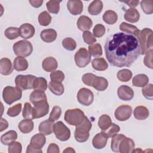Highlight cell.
I'll use <instances>...</instances> for the list:
<instances>
[{
	"label": "cell",
	"instance_id": "cell-1",
	"mask_svg": "<svg viewBox=\"0 0 153 153\" xmlns=\"http://www.w3.org/2000/svg\"><path fill=\"white\" fill-rule=\"evenodd\" d=\"M104 48L108 61L117 68L130 67L140 54L137 38L123 32L109 36Z\"/></svg>",
	"mask_w": 153,
	"mask_h": 153
},
{
	"label": "cell",
	"instance_id": "cell-2",
	"mask_svg": "<svg viewBox=\"0 0 153 153\" xmlns=\"http://www.w3.org/2000/svg\"><path fill=\"white\" fill-rule=\"evenodd\" d=\"M153 32L149 28H144L140 30L137 36L140 47V54H145L149 50L152 49Z\"/></svg>",
	"mask_w": 153,
	"mask_h": 153
},
{
	"label": "cell",
	"instance_id": "cell-3",
	"mask_svg": "<svg viewBox=\"0 0 153 153\" xmlns=\"http://www.w3.org/2000/svg\"><path fill=\"white\" fill-rule=\"evenodd\" d=\"M91 127V123L87 117H85L83 121L80 124L76 126L74 132L75 140L78 142H84L87 141L89 138V131Z\"/></svg>",
	"mask_w": 153,
	"mask_h": 153
},
{
	"label": "cell",
	"instance_id": "cell-4",
	"mask_svg": "<svg viewBox=\"0 0 153 153\" xmlns=\"http://www.w3.org/2000/svg\"><path fill=\"white\" fill-rule=\"evenodd\" d=\"M22 96V90L17 87L6 86L2 91L4 100L8 105H11L14 102L20 100Z\"/></svg>",
	"mask_w": 153,
	"mask_h": 153
},
{
	"label": "cell",
	"instance_id": "cell-5",
	"mask_svg": "<svg viewBox=\"0 0 153 153\" xmlns=\"http://www.w3.org/2000/svg\"><path fill=\"white\" fill-rule=\"evenodd\" d=\"M84 113L78 108L67 110L65 113L64 119L69 125L77 126L80 124L85 118Z\"/></svg>",
	"mask_w": 153,
	"mask_h": 153
},
{
	"label": "cell",
	"instance_id": "cell-6",
	"mask_svg": "<svg viewBox=\"0 0 153 153\" xmlns=\"http://www.w3.org/2000/svg\"><path fill=\"white\" fill-rule=\"evenodd\" d=\"M13 48L16 55L24 57L30 56L33 51L31 42L27 40H20L15 42Z\"/></svg>",
	"mask_w": 153,
	"mask_h": 153
},
{
	"label": "cell",
	"instance_id": "cell-7",
	"mask_svg": "<svg viewBox=\"0 0 153 153\" xmlns=\"http://www.w3.org/2000/svg\"><path fill=\"white\" fill-rule=\"evenodd\" d=\"M36 77L32 75H18L15 78L16 87L21 90H29L33 88V85Z\"/></svg>",
	"mask_w": 153,
	"mask_h": 153
},
{
	"label": "cell",
	"instance_id": "cell-8",
	"mask_svg": "<svg viewBox=\"0 0 153 153\" xmlns=\"http://www.w3.org/2000/svg\"><path fill=\"white\" fill-rule=\"evenodd\" d=\"M91 54L85 48H80L75 54V64L79 68H84L91 62Z\"/></svg>",
	"mask_w": 153,
	"mask_h": 153
},
{
	"label": "cell",
	"instance_id": "cell-9",
	"mask_svg": "<svg viewBox=\"0 0 153 153\" xmlns=\"http://www.w3.org/2000/svg\"><path fill=\"white\" fill-rule=\"evenodd\" d=\"M54 133L60 141H66L71 136V131L62 121H57L54 125Z\"/></svg>",
	"mask_w": 153,
	"mask_h": 153
},
{
	"label": "cell",
	"instance_id": "cell-10",
	"mask_svg": "<svg viewBox=\"0 0 153 153\" xmlns=\"http://www.w3.org/2000/svg\"><path fill=\"white\" fill-rule=\"evenodd\" d=\"M46 138L44 136V134L42 133H38L32 137L30 144L27 146V148L31 149L32 151L41 153V148L44 146Z\"/></svg>",
	"mask_w": 153,
	"mask_h": 153
},
{
	"label": "cell",
	"instance_id": "cell-11",
	"mask_svg": "<svg viewBox=\"0 0 153 153\" xmlns=\"http://www.w3.org/2000/svg\"><path fill=\"white\" fill-rule=\"evenodd\" d=\"M77 99L80 104L84 106H89L93 102L94 95L90 90L82 88L77 93Z\"/></svg>",
	"mask_w": 153,
	"mask_h": 153
},
{
	"label": "cell",
	"instance_id": "cell-12",
	"mask_svg": "<svg viewBox=\"0 0 153 153\" xmlns=\"http://www.w3.org/2000/svg\"><path fill=\"white\" fill-rule=\"evenodd\" d=\"M132 113V108L130 105H123L118 106L115 111V117L120 121H124L129 119Z\"/></svg>",
	"mask_w": 153,
	"mask_h": 153
},
{
	"label": "cell",
	"instance_id": "cell-13",
	"mask_svg": "<svg viewBox=\"0 0 153 153\" xmlns=\"http://www.w3.org/2000/svg\"><path fill=\"white\" fill-rule=\"evenodd\" d=\"M33 110V118H39L46 115L49 111V105L47 100L41 101L35 103Z\"/></svg>",
	"mask_w": 153,
	"mask_h": 153
},
{
	"label": "cell",
	"instance_id": "cell-14",
	"mask_svg": "<svg viewBox=\"0 0 153 153\" xmlns=\"http://www.w3.org/2000/svg\"><path fill=\"white\" fill-rule=\"evenodd\" d=\"M118 97L124 101L130 100L133 98L134 91L133 89L126 85H122L120 86L117 90Z\"/></svg>",
	"mask_w": 153,
	"mask_h": 153
},
{
	"label": "cell",
	"instance_id": "cell-15",
	"mask_svg": "<svg viewBox=\"0 0 153 153\" xmlns=\"http://www.w3.org/2000/svg\"><path fill=\"white\" fill-rule=\"evenodd\" d=\"M108 137L104 131L96 134L92 140L93 146L98 149H102L106 145Z\"/></svg>",
	"mask_w": 153,
	"mask_h": 153
},
{
	"label": "cell",
	"instance_id": "cell-16",
	"mask_svg": "<svg viewBox=\"0 0 153 153\" xmlns=\"http://www.w3.org/2000/svg\"><path fill=\"white\" fill-rule=\"evenodd\" d=\"M135 144L134 141L129 137H124L121 140L119 145V152L121 153H130L133 152L134 149Z\"/></svg>",
	"mask_w": 153,
	"mask_h": 153
},
{
	"label": "cell",
	"instance_id": "cell-17",
	"mask_svg": "<svg viewBox=\"0 0 153 153\" xmlns=\"http://www.w3.org/2000/svg\"><path fill=\"white\" fill-rule=\"evenodd\" d=\"M67 8L72 15H78L82 12L83 4L79 0H69L67 2Z\"/></svg>",
	"mask_w": 153,
	"mask_h": 153
},
{
	"label": "cell",
	"instance_id": "cell-18",
	"mask_svg": "<svg viewBox=\"0 0 153 153\" xmlns=\"http://www.w3.org/2000/svg\"><path fill=\"white\" fill-rule=\"evenodd\" d=\"M20 36L23 39H29L35 34V27L30 23H24L19 28Z\"/></svg>",
	"mask_w": 153,
	"mask_h": 153
},
{
	"label": "cell",
	"instance_id": "cell-19",
	"mask_svg": "<svg viewBox=\"0 0 153 153\" xmlns=\"http://www.w3.org/2000/svg\"><path fill=\"white\" fill-rule=\"evenodd\" d=\"M93 26L91 19L86 16H80L77 21L78 28L81 31H87L91 29Z\"/></svg>",
	"mask_w": 153,
	"mask_h": 153
},
{
	"label": "cell",
	"instance_id": "cell-20",
	"mask_svg": "<svg viewBox=\"0 0 153 153\" xmlns=\"http://www.w3.org/2000/svg\"><path fill=\"white\" fill-rule=\"evenodd\" d=\"M54 121L50 119L42 121L39 126V131L44 135H50L54 131Z\"/></svg>",
	"mask_w": 153,
	"mask_h": 153
},
{
	"label": "cell",
	"instance_id": "cell-21",
	"mask_svg": "<svg viewBox=\"0 0 153 153\" xmlns=\"http://www.w3.org/2000/svg\"><path fill=\"white\" fill-rule=\"evenodd\" d=\"M58 63L56 59L53 57H48L44 59L42 62V67L46 72H53L57 69Z\"/></svg>",
	"mask_w": 153,
	"mask_h": 153
},
{
	"label": "cell",
	"instance_id": "cell-22",
	"mask_svg": "<svg viewBox=\"0 0 153 153\" xmlns=\"http://www.w3.org/2000/svg\"><path fill=\"white\" fill-rule=\"evenodd\" d=\"M11 60L8 58H2L0 60V72L2 75H8L13 71Z\"/></svg>",
	"mask_w": 153,
	"mask_h": 153
},
{
	"label": "cell",
	"instance_id": "cell-23",
	"mask_svg": "<svg viewBox=\"0 0 153 153\" xmlns=\"http://www.w3.org/2000/svg\"><path fill=\"white\" fill-rule=\"evenodd\" d=\"M108 86V80L102 76H96L93 82L92 86L94 88L99 91H102L105 90Z\"/></svg>",
	"mask_w": 153,
	"mask_h": 153
},
{
	"label": "cell",
	"instance_id": "cell-24",
	"mask_svg": "<svg viewBox=\"0 0 153 153\" xmlns=\"http://www.w3.org/2000/svg\"><path fill=\"white\" fill-rule=\"evenodd\" d=\"M40 36L41 39L45 42H52L57 38V32L53 29H44L41 31Z\"/></svg>",
	"mask_w": 153,
	"mask_h": 153
},
{
	"label": "cell",
	"instance_id": "cell-25",
	"mask_svg": "<svg viewBox=\"0 0 153 153\" xmlns=\"http://www.w3.org/2000/svg\"><path fill=\"white\" fill-rule=\"evenodd\" d=\"M124 19L130 23H136L140 19V14L139 11L134 8L127 9L124 16Z\"/></svg>",
	"mask_w": 153,
	"mask_h": 153
},
{
	"label": "cell",
	"instance_id": "cell-26",
	"mask_svg": "<svg viewBox=\"0 0 153 153\" xmlns=\"http://www.w3.org/2000/svg\"><path fill=\"white\" fill-rule=\"evenodd\" d=\"M133 115L136 119L138 120H144L149 117V112L146 107L138 106L134 109Z\"/></svg>",
	"mask_w": 153,
	"mask_h": 153
},
{
	"label": "cell",
	"instance_id": "cell-27",
	"mask_svg": "<svg viewBox=\"0 0 153 153\" xmlns=\"http://www.w3.org/2000/svg\"><path fill=\"white\" fill-rule=\"evenodd\" d=\"M13 68L17 71H25L28 68L27 60L24 57L17 56L14 60Z\"/></svg>",
	"mask_w": 153,
	"mask_h": 153
},
{
	"label": "cell",
	"instance_id": "cell-28",
	"mask_svg": "<svg viewBox=\"0 0 153 153\" xmlns=\"http://www.w3.org/2000/svg\"><path fill=\"white\" fill-rule=\"evenodd\" d=\"M29 100L30 102L34 105L35 103L41 101L47 100V99L44 91L39 90H35L30 94Z\"/></svg>",
	"mask_w": 153,
	"mask_h": 153
},
{
	"label": "cell",
	"instance_id": "cell-29",
	"mask_svg": "<svg viewBox=\"0 0 153 153\" xmlns=\"http://www.w3.org/2000/svg\"><path fill=\"white\" fill-rule=\"evenodd\" d=\"M34 124L32 120L25 119L22 120L18 124V128L23 133H28L33 129Z\"/></svg>",
	"mask_w": 153,
	"mask_h": 153
},
{
	"label": "cell",
	"instance_id": "cell-30",
	"mask_svg": "<svg viewBox=\"0 0 153 153\" xmlns=\"http://www.w3.org/2000/svg\"><path fill=\"white\" fill-rule=\"evenodd\" d=\"M17 138V133L14 130H10L2 134L1 137V142L4 145H9Z\"/></svg>",
	"mask_w": 153,
	"mask_h": 153
},
{
	"label": "cell",
	"instance_id": "cell-31",
	"mask_svg": "<svg viewBox=\"0 0 153 153\" xmlns=\"http://www.w3.org/2000/svg\"><path fill=\"white\" fill-rule=\"evenodd\" d=\"M103 9V3L101 1L95 0L91 2L88 7V11L91 15H98Z\"/></svg>",
	"mask_w": 153,
	"mask_h": 153
},
{
	"label": "cell",
	"instance_id": "cell-32",
	"mask_svg": "<svg viewBox=\"0 0 153 153\" xmlns=\"http://www.w3.org/2000/svg\"><path fill=\"white\" fill-rule=\"evenodd\" d=\"M149 81L148 76L143 74L136 75L132 80V84L135 87H143L145 86Z\"/></svg>",
	"mask_w": 153,
	"mask_h": 153
},
{
	"label": "cell",
	"instance_id": "cell-33",
	"mask_svg": "<svg viewBox=\"0 0 153 153\" xmlns=\"http://www.w3.org/2000/svg\"><path fill=\"white\" fill-rule=\"evenodd\" d=\"M94 69L99 71H103L108 68V64L104 58L98 57L94 59L91 63Z\"/></svg>",
	"mask_w": 153,
	"mask_h": 153
},
{
	"label": "cell",
	"instance_id": "cell-34",
	"mask_svg": "<svg viewBox=\"0 0 153 153\" xmlns=\"http://www.w3.org/2000/svg\"><path fill=\"white\" fill-rule=\"evenodd\" d=\"M48 88L51 93L57 96H60L64 93V87L61 82L50 81Z\"/></svg>",
	"mask_w": 153,
	"mask_h": 153
},
{
	"label": "cell",
	"instance_id": "cell-35",
	"mask_svg": "<svg viewBox=\"0 0 153 153\" xmlns=\"http://www.w3.org/2000/svg\"><path fill=\"white\" fill-rule=\"evenodd\" d=\"M120 29L123 32L128 33V34H131L134 36H137L140 32L137 27L134 25L128 24L126 22H122L120 26Z\"/></svg>",
	"mask_w": 153,
	"mask_h": 153
},
{
	"label": "cell",
	"instance_id": "cell-36",
	"mask_svg": "<svg viewBox=\"0 0 153 153\" xmlns=\"http://www.w3.org/2000/svg\"><path fill=\"white\" fill-rule=\"evenodd\" d=\"M112 120L110 117L106 114L102 115L98 121V126L102 131L107 130L111 125Z\"/></svg>",
	"mask_w": 153,
	"mask_h": 153
},
{
	"label": "cell",
	"instance_id": "cell-37",
	"mask_svg": "<svg viewBox=\"0 0 153 153\" xmlns=\"http://www.w3.org/2000/svg\"><path fill=\"white\" fill-rule=\"evenodd\" d=\"M118 16L117 13L112 10L106 11L103 15V21L108 25H113L117 22Z\"/></svg>",
	"mask_w": 153,
	"mask_h": 153
},
{
	"label": "cell",
	"instance_id": "cell-38",
	"mask_svg": "<svg viewBox=\"0 0 153 153\" xmlns=\"http://www.w3.org/2000/svg\"><path fill=\"white\" fill-rule=\"evenodd\" d=\"M132 75L133 74L130 70L127 69H124L118 71L117 76L118 79L120 81L127 82L131 79Z\"/></svg>",
	"mask_w": 153,
	"mask_h": 153
},
{
	"label": "cell",
	"instance_id": "cell-39",
	"mask_svg": "<svg viewBox=\"0 0 153 153\" xmlns=\"http://www.w3.org/2000/svg\"><path fill=\"white\" fill-rule=\"evenodd\" d=\"M33 87L35 90L45 91L47 88V80L42 77H36L34 81Z\"/></svg>",
	"mask_w": 153,
	"mask_h": 153
},
{
	"label": "cell",
	"instance_id": "cell-40",
	"mask_svg": "<svg viewBox=\"0 0 153 153\" xmlns=\"http://www.w3.org/2000/svg\"><path fill=\"white\" fill-rule=\"evenodd\" d=\"M4 35L8 39H15L20 36L19 28L16 27H9L5 30Z\"/></svg>",
	"mask_w": 153,
	"mask_h": 153
},
{
	"label": "cell",
	"instance_id": "cell-41",
	"mask_svg": "<svg viewBox=\"0 0 153 153\" xmlns=\"http://www.w3.org/2000/svg\"><path fill=\"white\" fill-rule=\"evenodd\" d=\"M125 137L124 135L121 134H117L112 137L111 148L112 151L115 152H119V145L121 140Z\"/></svg>",
	"mask_w": 153,
	"mask_h": 153
},
{
	"label": "cell",
	"instance_id": "cell-42",
	"mask_svg": "<svg viewBox=\"0 0 153 153\" xmlns=\"http://www.w3.org/2000/svg\"><path fill=\"white\" fill-rule=\"evenodd\" d=\"M61 1L50 0L46 3L48 11L53 14H57L60 10V2Z\"/></svg>",
	"mask_w": 153,
	"mask_h": 153
},
{
	"label": "cell",
	"instance_id": "cell-43",
	"mask_svg": "<svg viewBox=\"0 0 153 153\" xmlns=\"http://www.w3.org/2000/svg\"><path fill=\"white\" fill-rule=\"evenodd\" d=\"M33 110L34 108L31 106L29 102H26L24 105V108L22 112L23 117L25 119L33 120Z\"/></svg>",
	"mask_w": 153,
	"mask_h": 153
},
{
	"label": "cell",
	"instance_id": "cell-44",
	"mask_svg": "<svg viewBox=\"0 0 153 153\" xmlns=\"http://www.w3.org/2000/svg\"><path fill=\"white\" fill-rule=\"evenodd\" d=\"M38 22L40 25L47 26L51 22V16L47 11H44L39 14L38 16Z\"/></svg>",
	"mask_w": 153,
	"mask_h": 153
},
{
	"label": "cell",
	"instance_id": "cell-45",
	"mask_svg": "<svg viewBox=\"0 0 153 153\" xmlns=\"http://www.w3.org/2000/svg\"><path fill=\"white\" fill-rule=\"evenodd\" d=\"M88 52L93 57H99L102 55V49L100 44L96 43L88 46Z\"/></svg>",
	"mask_w": 153,
	"mask_h": 153
},
{
	"label": "cell",
	"instance_id": "cell-46",
	"mask_svg": "<svg viewBox=\"0 0 153 153\" xmlns=\"http://www.w3.org/2000/svg\"><path fill=\"white\" fill-rule=\"evenodd\" d=\"M140 6L143 11L146 14H151L153 13V1L143 0L140 2Z\"/></svg>",
	"mask_w": 153,
	"mask_h": 153
},
{
	"label": "cell",
	"instance_id": "cell-47",
	"mask_svg": "<svg viewBox=\"0 0 153 153\" xmlns=\"http://www.w3.org/2000/svg\"><path fill=\"white\" fill-rule=\"evenodd\" d=\"M63 47L68 51H73L76 47V43L75 41L71 38H66L62 41Z\"/></svg>",
	"mask_w": 153,
	"mask_h": 153
},
{
	"label": "cell",
	"instance_id": "cell-48",
	"mask_svg": "<svg viewBox=\"0 0 153 153\" xmlns=\"http://www.w3.org/2000/svg\"><path fill=\"white\" fill-rule=\"evenodd\" d=\"M22 109V103H17L8 109L7 114L8 116L11 117H14L17 116Z\"/></svg>",
	"mask_w": 153,
	"mask_h": 153
},
{
	"label": "cell",
	"instance_id": "cell-49",
	"mask_svg": "<svg viewBox=\"0 0 153 153\" xmlns=\"http://www.w3.org/2000/svg\"><path fill=\"white\" fill-rule=\"evenodd\" d=\"M50 76L51 81L62 82L65 79V74L60 70L51 72Z\"/></svg>",
	"mask_w": 153,
	"mask_h": 153
},
{
	"label": "cell",
	"instance_id": "cell-50",
	"mask_svg": "<svg viewBox=\"0 0 153 153\" xmlns=\"http://www.w3.org/2000/svg\"><path fill=\"white\" fill-rule=\"evenodd\" d=\"M142 92L145 98L152 100L153 98V85L149 84L144 86L142 89Z\"/></svg>",
	"mask_w": 153,
	"mask_h": 153
},
{
	"label": "cell",
	"instance_id": "cell-51",
	"mask_svg": "<svg viewBox=\"0 0 153 153\" xmlns=\"http://www.w3.org/2000/svg\"><path fill=\"white\" fill-rule=\"evenodd\" d=\"M22 146L20 142L14 141L8 145V151L9 153H21Z\"/></svg>",
	"mask_w": 153,
	"mask_h": 153
},
{
	"label": "cell",
	"instance_id": "cell-52",
	"mask_svg": "<svg viewBox=\"0 0 153 153\" xmlns=\"http://www.w3.org/2000/svg\"><path fill=\"white\" fill-rule=\"evenodd\" d=\"M82 38L84 39V41L88 44L91 45L93 44L94 42H96V38L94 36V35L91 33L90 31H84L82 33Z\"/></svg>",
	"mask_w": 153,
	"mask_h": 153
},
{
	"label": "cell",
	"instance_id": "cell-53",
	"mask_svg": "<svg viewBox=\"0 0 153 153\" xmlns=\"http://www.w3.org/2000/svg\"><path fill=\"white\" fill-rule=\"evenodd\" d=\"M120 130V127L114 123L111 124V126L104 132L106 134L108 137H112L114 136L117 134Z\"/></svg>",
	"mask_w": 153,
	"mask_h": 153
},
{
	"label": "cell",
	"instance_id": "cell-54",
	"mask_svg": "<svg viewBox=\"0 0 153 153\" xmlns=\"http://www.w3.org/2000/svg\"><path fill=\"white\" fill-rule=\"evenodd\" d=\"M61 113H62V109L60 107L58 106H55L52 109V111L50 114L49 119L53 121H56L60 118Z\"/></svg>",
	"mask_w": 153,
	"mask_h": 153
},
{
	"label": "cell",
	"instance_id": "cell-55",
	"mask_svg": "<svg viewBox=\"0 0 153 153\" xmlns=\"http://www.w3.org/2000/svg\"><path fill=\"white\" fill-rule=\"evenodd\" d=\"M106 29L105 26L102 24H97L93 28V32L94 36L100 38L102 37L105 33Z\"/></svg>",
	"mask_w": 153,
	"mask_h": 153
},
{
	"label": "cell",
	"instance_id": "cell-56",
	"mask_svg": "<svg viewBox=\"0 0 153 153\" xmlns=\"http://www.w3.org/2000/svg\"><path fill=\"white\" fill-rule=\"evenodd\" d=\"M152 52L153 50L151 49L146 54L143 59V62L145 66L150 69H152Z\"/></svg>",
	"mask_w": 153,
	"mask_h": 153
},
{
	"label": "cell",
	"instance_id": "cell-57",
	"mask_svg": "<svg viewBox=\"0 0 153 153\" xmlns=\"http://www.w3.org/2000/svg\"><path fill=\"white\" fill-rule=\"evenodd\" d=\"M96 75L91 73H87L82 75V81L83 83L88 86L91 87L92 82L95 78Z\"/></svg>",
	"mask_w": 153,
	"mask_h": 153
},
{
	"label": "cell",
	"instance_id": "cell-58",
	"mask_svg": "<svg viewBox=\"0 0 153 153\" xmlns=\"http://www.w3.org/2000/svg\"><path fill=\"white\" fill-rule=\"evenodd\" d=\"M47 152V153H53V152L59 153L60 152L59 147L56 143H50L48 147Z\"/></svg>",
	"mask_w": 153,
	"mask_h": 153
},
{
	"label": "cell",
	"instance_id": "cell-59",
	"mask_svg": "<svg viewBox=\"0 0 153 153\" xmlns=\"http://www.w3.org/2000/svg\"><path fill=\"white\" fill-rule=\"evenodd\" d=\"M29 2L32 7H35V8L40 7L42 5V4L43 3L42 0H33V1L30 0Z\"/></svg>",
	"mask_w": 153,
	"mask_h": 153
},
{
	"label": "cell",
	"instance_id": "cell-60",
	"mask_svg": "<svg viewBox=\"0 0 153 153\" xmlns=\"http://www.w3.org/2000/svg\"><path fill=\"white\" fill-rule=\"evenodd\" d=\"M8 127V123L5 119L1 118V128L0 131H2Z\"/></svg>",
	"mask_w": 153,
	"mask_h": 153
},
{
	"label": "cell",
	"instance_id": "cell-61",
	"mask_svg": "<svg viewBox=\"0 0 153 153\" xmlns=\"http://www.w3.org/2000/svg\"><path fill=\"white\" fill-rule=\"evenodd\" d=\"M123 2L127 4L129 7L134 8V7H136L139 3V1H123Z\"/></svg>",
	"mask_w": 153,
	"mask_h": 153
},
{
	"label": "cell",
	"instance_id": "cell-62",
	"mask_svg": "<svg viewBox=\"0 0 153 153\" xmlns=\"http://www.w3.org/2000/svg\"><path fill=\"white\" fill-rule=\"evenodd\" d=\"M63 152H75V151L71 147H68L67 148H66L63 151Z\"/></svg>",
	"mask_w": 153,
	"mask_h": 153
}]
</instances>
